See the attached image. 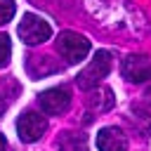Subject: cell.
<instances>
[{"instance_id":"obj_3","label":"cell","mask_w":151,"mask_h":151,"mask_svg":"<svg viewBox=\"0 0 151 151\" xmlns=\"http://www.w3.org/2000/svg\"><path fill=\"white\" fill-rule=\"evenodd\" d=\"M50 35H52V26L38 14H26L19 24V38L26 45H40L50 40Z\"/></svg>"},{"instance_id":"obj_2","label":"cell","mask_w":151,"mask_h":151,"mask_svg":"<svg viewBox=\"0 0 151 151\" xmlns=\"http://www.w3.org/2000/svg\"><path fill=\"white\" fill-rule=\"evenodd\" d=\"M57 50L68 64H78L90 54V40L76 31H64L57 38Z\"/></svg>"},{"instance_id":"obj_5","label":"cell","mask_w":151,"mask_h":151,"mask_svg":"<svg viewBox=\"0 0 151 151\" xmlns=\"http://www.w3.org/2000/svg\"><path fill=\"white\" fill-rule=\"evenodd\" d=\"M38 101L47 116H61L71 106V92L66 87H52V90H45L38 97Z\"/></svg>"},{"instance_id":"obj_10","label":"cell","mask_w":151,"mask_h":151,"mask_svg":"<svg viewBox=\"0 0 151 151\" xmlns=\"http://www.w3.org/2000/svg\"><path fill=\"white\" fill-rule=\"evenodd\" d=\"M9 54H12V42H9V38H7L5 33H0V68L7 66Z\"/></svg>"},{"instance_id":"obj_4","label":"cell","mask_w":151,"mask_h":151,"mask_svg":"<svg viewBox=\"0 0 151 151\" xmlns=\"http://www.w3.org/2000/svg\"><path fill=\"white\" fill-rule=\"evenodd\" d=\"M45 130H47V120H45V116L35 113V111H26V113H21L19 120H17L19 139L26 142V144L38 142V139L45 134Z\"/></svg>"},{"instance_id":"obj_9","label":"cell","mask_w":151,"mask_h":151,"mask_svg":"<svg viewBox=\"0 0 151 151\" xmlns=\"http://www.w3.org/2000/svg\"><path fill=\"white\" fill-rule=\"evenodd\" d=\"M61 151H87V137L80 132H64L59 137Z\"/></svg>"},{"instance_id":"obj_7","label":"cell","mask_w":151,"mask_h":151,"mask_svg":"<svg viewBox=\"0 0 151 151\" xmlns=\"http://www.w3.org/2000/svg\"><path fill=\"white\" fill-rule=\"evenodd\" d=\"M97 149L99 151H127V137L120 127H101L97 132Z\"/></svg>"},{"instance_id":"obj_12","label":"cell","mask_w":151,"mask_h":151,"mask_svg":"<svg viewBox=\"0 0 151 151\" xmlns=\"http://www.w3.org/2000/svg\"><path fill=\"white\" fill-rule=\"evenodd\" d=\"M0 151H7V139L0 134Z\"/></svg>"},{"instance_id":"obj_1","label":"cell","mask_w":151,"mask_h":151,"mask_svg":"<svg viewBox=\"0 0 151 151\" xmlns=\"http://www.w3.org/2000/svg\"><path fill=\"white\" fill-rule=\"evenodd\" d=\"M109 71H111V54H109L106 50H99V52L94 54V59L78 73L76 83H78L80 90H94V87L109 76Z\"/></svg>"},{"instance_id":"obj_8","label":"cell","mask_w":151,"mask_h":151,"mask_svg":"<svg viewBox=\"0 0 151 151\" xmlns=\"http://www.w3.org/2000/svg\"><path fill=\"white\" fill-rule=\"evenodd\" d=\"M113 104H116V97H113V90H109V87H99L87 97V106L97 113L113 109Z\"/></svg>"},{"instance_id":"obj_6","label":"cell","mask_w":151,"mask_h":151,"mask_svg":"<svg viewBox=\"0 0 151 151\" xmlns=\"http://www.w3.org/2000/svg\"><path fill=\"white\" fill-rule=\"evenodd\" d=\"M123 76L130 83H149L151 80V57H146V54H130L123 61Z\"/></svg>"},{"instance_id":"obj_11","label":"cell","mask_w":151,"mask_h":151,"mask_svg":"<svg viewBox=\"0 0 151 151\" xmlns=\"http://www.w3.org/2000/svg\"><path fill=\"white\" fill-rule=\"evenodd\" d=\"M14 12H17V5H14L12 0H0V26L7 24V21L14 17Z\"/></svg>"}]
</instances>
